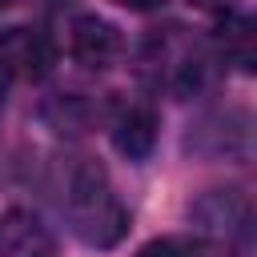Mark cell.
<instances>
[{
  "mask_svg": "<svg viewBox=\"0 0 257 257\" xmlns=\"http://www.w3.org/2000/svg\"><path fill=\"white\" fill-rule=\"evenodd\" d=\"M189 4H197V8H217V12H221V8H229L233 0H189Z\"/></svg>",
  "mask_w": 257,
  "mask_h": 257,
  "instance_id": "obj_9",
  "label": "cell"
},
{
  "mask_svg": "<svg viewBox=\"0 0 257 257\" xmlns=\"http://www.w3.org/2000/svg\"><path fill=\"white\" fill-rule=\"evenodd\" d=\"M116 4H124V8H137V12H145V8H157L161 0H116Z\"/></svg>",
  "mask_w": 257,
  "mask_h": 257,
  "instance_id": "obj_8",
  "label": "cell"
},
{
  "mask_svg": "<svg viewBox=\"0 0 257 257\" xmlns=\"http://www.w3.org/2000/svg\"><path fill=\"white\" fill-rule=\"evenodd\" d=\"M137 257H193V249L181 245V241H173V237H161V241H149Z\"/></svg>",
  "mask_w": 257,
  "mask_h": 257,
  "instance_id": "obj_7",
  "label": "cell"
},
{
  "mask_svg": "<svg viewBox=\"0 0 257 257\" xmlns=\"http://www.w3.org/2000/svg\"><path fill=\"white\" fill-rule=\"evenodd\" d=\"M0 257H56V237L28 209L0 213Z\"/></svg>",
  "mask_w": 257,
  "mask_h": 257,
  "instance_id": "obj_2",
  "label": "cell"
},
{
  "mask_svg": "<svg viewBox=\"0 0 257 257\" xmlns=\"http://www.w3.org/2000/svg\"><path fill=\"white\" fill-rule=\"evenodd\" d=\"M64 209L72 217V229L88 245H100V249L116 245L128 229V213L96 165H72L68 185H64Z\"/></svg>",
  "mask_w": 257,
  "mask_h": 257,
  "instance_id": "obj_1",
  "label": "cell"
},
{
  "mask_svg": "<svg viewBox=\"0 0 257 257\" xmlns=\"http://www.w3.org/2000/svg\"><path fill=\"white\" fill-rule=\"evenodd\" d=\"M52 40L40 32V28H8L0 36V64L20 76H44L52 68Z\"/></svg>",
  "mask_w": 257,
  "mask_h": 257,
  "instance_id": "obj_3",
  "label": "cell"
},
{
  "mask_svg": "<svg viewBox=\"0 0 257 257\" xmlns=\"http://www.w3.org/2000/svg\"><path fill=\"white\" fill-rule=\"evenodd\" d=\"M116 52H120V32L108 20H100V16H76V24H72V56L80 64L104 68Z\"/></svg>",
  "mask_w": 257,
  "mask_h": 257,
  "instance_id": "obj_4",
  "label": "cell"
},
{
  "mask_svg": "<svg viewBox=\"0 0 257 257\" xmlns=\"http://www.w3.org/2000/svg\"><path fill=\"white\" fill-rule=\"evenodd\" d=\"M112 141H116V149L128 161H145L153 153V145H157V116H153V108L137 104V108L120 112V120L112 128Z\"/></svg>",
  "mask_w": 257,
  "mask_h": 257,
  "instance_id": "obj_5",
  "label": "cell"
},
{
  "mask_svg": "<svg viewBox=\"0 0 257 257\" xmlns=\"http://www.w3.org/2000/svg\"><path fill=\"white\" fill-rule=\"evenodd\" d=\"M4 88H8V68L0 64V96H4Z\"/></svg>",
  "mask_w": 257,
  "mask_h": 257,
  "instance_id": "obj_10",
  "label": "cell"
},
{
  "mask_svg": "<svg viewBox=\"0 0 257 257\" xmlns=\"http://www.w3.org/2000/svg\"><path fill=\"white\" fill-rule=\"evenodd\" d=\"M221 48L229 60H237V68L253 64V24L245 16H225L221 24Z\"/></svg>",
  "mask_w": 257,
  "mask_h": 257,
  "instance_id": "obj_6",
  "label": "cell"
}]
</instances>
